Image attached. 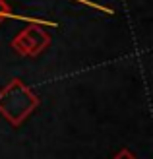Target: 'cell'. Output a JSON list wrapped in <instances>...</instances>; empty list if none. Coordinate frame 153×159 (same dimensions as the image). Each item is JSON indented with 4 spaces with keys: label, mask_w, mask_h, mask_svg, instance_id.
Returning a JSON list of instances; mask_svg holds the SVG:
<instances>
[{
    "label": "cell",
    "mask_w": 153,
    "mask_h": 159,
    "mask_svg": "<svg viewBox=\"0 0 153 159\" xmlns=\"http://www.w3.org/2000/svg\"><path fill=\"white\" fill-rule=\"evenodd\" d=\"M37 107H39V97L20 78L10 80L0 89V115L14 128L21 126L37 111Z\"/></svg>",
    "instance_id": "cell-1"
},
{
    "label": "cell",
    "mask_w": 153,
    "mask_h": 159,
    "mask_svg": "<svg viewBox=\"0 0 153 159\" xmlns=\"http://www.w3.org/2000/svg\"><path fill=\"white\" fill-rule=\"evenodd\" d=\"M51 43H52V37L45 31V27L31 23V25L23 27L20 33L12 39L10 47H12L14 52L20 54V57L37 58L41 52H45L47 49H49Z\"/></svg>",
    "instance_id": "cell-2"
},
{
    "label": "cell",
    "mask_w": 153,
    "mask_h": 159,
    "mask_svg": "<svg viewBox=\"0 0 153 159\" xmlns=\"http://www.w3.org/2000/svg\"><path fill=\"white\" fill-rule=\"evenodd\" d=\"M4 20H18V21H25V23H35V25H49V27H58L56 21L51 20H41V18H27V16H20V14H14L12 8L8 6L6 0H0V23Z\"/></svg>",
    "instance_id": "cell-3"
},
{
    "label": "cell",
    "mask_w": 153,
    "mask_h": 159,
    "mask_svg": "<svg viewBox=\"0 0 153 159\" xmlns=\"http://www.w3.org/2000/svg\"><path fill=\"white\" fill-rule=\"evenodd\" d=\"M76 2H79V4H83V6H89V8H95L97 12H103V14H115V10H110V8H107V6H101V4H97V2H91V0H76Z\"/></svg>",
    "instance_id": "cell-4"
},
{
    "label": "cell",
    "mask_w": 153,
    "mask_h": 159,
    "mask_svg": "<svg viewBox=\"0 0 153 159\" xmlns=\"http://www.w3.org/2000/svg\"><path fill=\"white\" fill-rule=\"evenodd\" d=\"M110 159H138V157H136V155H134L128 148H122V149H118V152L112 155Z\"/></svg>",
    "instance_id": "cell-5"
}]
</instances>
